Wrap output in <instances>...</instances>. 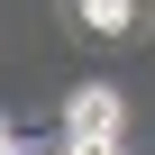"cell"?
<instances>
[{"mask_svg":"<svg viewBox=\"0 0 155 155\" xmlns=\"http://www.w3.org/2000/svg\"><path fill=\"white\" fill-rule=\"evenodd\" d=\"M119 128H128V91L119 82H82L64 101V146H119Z\"/></svg>","mask_w":155,"mask_h":155,"instance_id":"obj_1","label":"cell"},{"mask_svg":"<svg viewBox=\"0 0 155 155\" xmlns=\"http://www.w3.org/2000/svg\"><path fill=\"white\" fill-rule=\"evenodd\" d=\"M73 9H82L91 37H128V28H137V0H73Z\"/></svg>","mask_w":155,"mask_h":155,"instance_id":"obj_2","label":"cell"},{"mask_svg":"<svg viewBox=\"0 0 155 155\" xmlns=\"http://www.w3.org/2000/svg\"><path fill=\"white\" fill-rule=\"evenodd\" d=\"M0 155H28V137H18V128H9V119H0Z\"/></svg>","mask_w":155,"mask_h":155,"instance_id":"obj_3","label":"cell"},{"mask_svg":"<svg viewBox=\"0 0 155 155\" xmlns=\"http://www.w3.org/2000/svg\"><path fill=\"white\" fill-rule=\"evenodd\" d=\"M28 155H37V146H28Z\"/></svg>","mask_w":155,"mask_h":155,"instance_id":"obj_4","label":"cell"}]
</instances>
